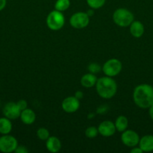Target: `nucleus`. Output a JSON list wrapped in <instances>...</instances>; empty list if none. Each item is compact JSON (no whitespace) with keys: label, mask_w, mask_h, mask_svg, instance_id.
<instances>
[{"label":"nucleus","mask_w":153,"mask_h":153,"mask_svg":"<svg viewBox=\"0 0 153 153\" xmlns=\"http://www.w3.org/2000/svg\"><path fill=\"white\" fill-rule=\"evenodd\" d=\"M98 81V78L95 74L88 73L83 75L80 79V84L82 87L86 88H91L96 85Z\"/></svg>","instance_id":"obj_16"},{"label":"nucleus","mask_w":153,"mask_h":153,"mask_svg":"<svg viewBox=\"0 0 153 153\" xmlns=\"http://www.w3.org/2000/svg\"><path fill=\"white\" fill-rule=\"evenodd\" d=\"M70 5V0H57L55 3V10L58 11H65L69 8Z\"/></svg>","instance_id":"obj_19"},{"label":"nucleus","mask_w":153,"mask_h":153,"mask_svg":"<svg viewBox=\"0 0 153 153\" xmlns=\"http://www.w3.org/2000/svg\"><path fill=\"white\" fill-rule=\"evenodd\" d=\"M12 130V123L10 120L7 117L0 118V134H8Z\"/></svg>","instance_id":"obj_18"},{"label":"nucleus","mask_w":153,"mask_h":153,"mask_svg":"<svg viewBox=\"0 0 153 153\" xmlns=\"http://www.w3.org/2000/svg\"><path fill=\"white\" fill-rule=\"evenodd\" d=\"M130 27V33L134 37L140 38L144 34V25L140 21L134 20L132 23L129 25Z\"/></svg>","instance_id":"obj_15"},{"label":"nucleus","mask_w":153,"mask_h":153,"mask_svg":"<svg viewBox=\"0 0 153 153\" xmlns=\"http://www.w3.org/2000/svg\"><path fill=\"white\" fill-rule=\"evenodd\" d=\"M2 113L5 117L11 120H16L20 116L21 111L18 107L17 104L13 102L6 103L2 110Z\"/></svg>","instance_id":"obj_10"},{"label":"nucleus","mask_w":153,"mask_h":153,"mask_svg":"<svg viewBox=\"0 0 153 153\" xmlns=\"http://www.w3.org/2000/svg\"><path fill=\"white\" fill-rule=\"evenodd\" d=\"M80 100H78L76 97H66L62 102V108L68 114L75 113L80 108Z\"/></svg>","instance_id":"obj_9"},{"label":"nucleus","mask_w":153,"mask_h":153,"mask_svg":"<svg viewBox=\"0 0 153 153\" xmlns=\"http://www.w3.org/2000/svg\"><path fill=\"white\" fill-rule=\"evenodd\" d=\"M139 146L142 152H148L153 151V135L147 134L140 139Z\"/></svg>","instance_id":"obj_14"},{"label":"nucleus","mask_w":153,"mask_h":153,"mask_svg":"<svg viewBox=\"0 0 153 153\" xmlns=\"http://www.w3.org/2000/svg\"><path fill=\"white\" fill-rule=\"evenodd\" d=\"M7 4V0H0V11L4 10Z\"/></svg>","instance_id":"obj_27"},{"label":"nucleus","mask_w":153,"mask_h":153,"mask_svg":"<svg viewBox=\"0 0 153 153\" xmlns=\"http://www.w3.org/2000/svg\"><path fill=\"white\" fill-rule=\"evenodd\" d=\"M14 152H16V153H27V152H28V149H27L25 146H22V145L19 146V145H18L17 147H16V149H15Z\"/></svg>","instance_id":"obj_25"},{"label":"nucleus","mask_w":153,"mask_h":153,"mask_svg":"<svg viewBox=\"0 0 153 153\" xmlns=\"http://www.w3.org/2000/svg\"><path fill=\"white\" fill-rule=\"evenodd\" d=\"M122 64L119 60L116 58H111L106 61L102 67V71L105 76L109 77H115L118 76L122 71Z\"/></svg>","instance_id":"obj_5"},{"label":"nucleus","mask_w":153,"mask_h":153,"mask_svg":"<svg viewBox=\"0 0 153 153\" xmlns=\"http://www.w3.org/2000/svg\"><path fill=\"white\" fill-rule=\"evenodd\" d=\"M36 134H37V137L41 140H46L50 137V132L48 129H46V128H44V127L39 128Z\"/></svg>","instance_id":"obj_21"},{"label":"nucleus","mask_w":153,"mask_h":153,"mask_svg":"<svg viewBox=\"0 0 153 153\" xmlns=\"http://www.w3.org/2000/svg\"><path fill=\"white\" fill-rule=\"evenodd\" d=\"M16 104H17L18 107H19V108L20 109L21 111L23 110H25L26 108H27V105H28V103H27L26 100H19V101L16 102Z\"/></svg>","instance_id":"obj_24"},{"label":"nucleus","mask_w":153,"mask_h":153,"mask_svg":"<svg viewBox=\"0 0 153 153\" xmlns=\"http://www.w3.org/2000/svg\"><path fill=\"white\" fill-rule=\"evenodd\" d=\"M148 114H149V117H151V119L153 120V105L148 108Z\"/></svg>","instance_id":"obj_29"},{"label":"nucleus","mask_w":153,"mask_h":153,"mask_svg":"<svg viewBox=\"0 0 153 153\" xmlns=\"http://www.w3.org/2000/svg\"><path fill=\"white\" fill-rule=\"evenodd\" d=\"M139 134L136 131L130 129H126L121 135V140L124 145L128 147H134L139 144Z\"/></svg>","instance_id":"obj_8"},{"label":"nucleus","mask_w":153,"mask_h":153,"mask_svg":"<svg viewBox=\"0 0 153 153\" xmlns=\"http://www.w3.org/2000/svg\"><path fill=\"white\" fill-rule=\"evenodd\" d=\"M130 152L131 153H142L143 152H142V150L140 149V146H138V147L134 146V147H132L131 150H130Z\"/></svg>","instance_id":"obj_26"},{"label":"nucleus","mask_w":153,"mask_h":153,"mask_svg":"<svg viewBox=\"0 0 153 153\" xmlns=\"http://www.w3.org/2000/svg\"><path fill=\"white\" fill-rule=\"evenodd\" d=\"M114 124H115L116 131H119V132H123L127 129L128 126V120L125 116L121 115L116 118Z\"/></svg>","instance_id":"obj_17"},{"label":"nucleus","mask_w":153,"mask_h":153,"mask_svg":"<svg viewBox=\"0 0 153 153\" xmlns=\"http://www.w3.org/2000/svg\"><path fill=\"white\" fill-rule=\"evenodd\" d=\"M95 87L99 97L106 100L112 98L116 95L118 89L116 82L112 77L106 76L98 79Z\"/></svg>","instance_id":"obj_2"},{"label":"nucleus","mask_w":153,"mask_h":153,"mask_svg":"<svg viewBox=\"0 0 153 153\" xmlns=\"http://www.w3.org/2000/svg\"><path fill=\"white\" fill-rule=\"evenodd\" d=\"M18 146L17 140L14 136L3 134L0 137V152L10 153L14 152Z\"/></svg>","instance_id":"obj_7"},{"label":"nucleus","mask_w":153,"mask_h":153,"mask_svg":"<svg viewBox=\"0 0 153 153\" xmlns=\"http://www.w3.org/2000/svg\"><path fill=\"white\" fill-rule=\"evenodd\" d=\"M46 147L49 152L56 153L61 149L62 143L58 137L55 136H50L49 138L46 140Z\"/></svg>","instance_id":"obj_13"},{"label":"nucleus","mask_w":153,"mask_h":153,"mask_svg":"<svg viewBox=\"0 0 153 153\" xmlns=\"http://www.w3.org/2000/svg\"><path fill=\"white\" fill-rule=\"evenodd\" d=\"M88 5L92 9H98L104 5L106 0H86Z\"/></svg>","instance_id":"obj_20"},{"label":"nucleus","mask_w":153,"mask_h":153,"mask_svg":"<svg viewBox=\"0 0 153 153\" xmlns=\"http://www.w3.org/2000/svg\"><path fill=\"white\" fill-rule=\"evenodd\" d=\"M99 134L105 137H109L115 134L116 127L114 123L110 120H105L100 123V125L98 127Z\"/></svg>","instance_id":"obj_11"},{"label":"nucleus","mask_w":153,"mask_h":153,"mask_svg":"<svg viewBox=\"0 0 153 153\" xmlns=\"http://www.w3.org/2000/svg\"><path fill=\"white\" fill-rule=\"evenodd\" d=\"M20 118L25 125H32L35 121L36 114L32 109L27 108L21 111Z\"/></svg>","instance_id":"obj_12"},{"label":"nucleus","mask_w":153,"mask_h":153,"mask_svg":"<svg viewBox=\"0 0 153 153\" xmlns=\"http://www.w3.org/2000/svg\"><path fill=\"white\" fill-rule=\"evenodd\" d=\"M70 25L76 29H82L89 24V16L86 12H76L70 18Z\"/></svg>","instance_id":"obj_6"},{"label":"nucleus","mask_w":153,"mask_h":153,"mask_svg":"<svg viewBox=\"0 0 153 153\" xmlns=\"http://www.w3.org/2000/svg\"><path fill=\"white\" fill-rule=\"evenodd\" d=\"M133 100L140 108L146 109L153 105V87L148 84H141L134 88Z\"/></svg>","instance_id":"obj_1"},{"label":"nucleus","mask_w":153,"mask_h":153,"mask_svg":"<svg viewBox=\"0 0 153 153\" xmlns=\"http://www.w3.org/2000/svg\"><path fill=\"white\" fill-rule=\"evenodd\" d=\"M99 134L98 128L94 126H89L86 129L85 134L88 138H94Z\"/></svg>","instance_id":"obj_22"},{"label":"nucleus","mask_w":153,"mask_h":153,"mask_svg":"<svg viewBox=\"0 0 153 153\" xmlns=\"http://www.w3.org/2000/svg\"><path fill=\"white\" fill-rule=\"evenodd\" d=\"M112 20L118 26L128 27L134 20V16L129 10L121 7L114 11Z\"/></svg>","instance_id":"obj_3"},{"label":"nucleus","mask_w":153,"mask_h":153,"mask_svg":"<svg viewBox=\"0 0 153 153\" xmlns=\"http://www.w3.org/2000/svg\"><path fill=\"white\" fill-rule=\"evenodd\" d=\"M74 97H76V98L78 99V100H80L81 98H82V97H83V94H82V91H76V93H75V96Z\"/></svg>","instance_id":"obj_28"},{"label":"nucleus","mask_w":153,"mask_h":153,"mask_svg":"<svg viewBox=\"0 0 153 153\" xmlns=\"http://www.w3.org/2000/svg\"><path fill=\"white\" fill-rule=\"evenodd\" d=\"M46 22L50 29L52 31H58L64 26L65 19L62 12L54 10L48 14Z\"/></svg>","instance_id":"obj_4"},{"label":"nucleus","mask_w":153,"mask_h":153,"mask_svg":"<svg viewBox=\"0 0 153 153\" xmlns=\"http://www.w3.org/2000/svg\"><path fill=\"white\" fill-rule=\"evenodd\" d=\"M88 70L89 73L96 74V73H98L102 70V67H100V66L98 64H97V63H91L88 65Z\"/></svg>","instance_id":"obj_23"}]
</instances>
